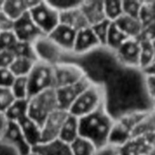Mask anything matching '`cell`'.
Here are the masks:
<instances>
[{"label":"cell","instance_id":"10","mask_svg":"<svg viewBox=\"0 0 155 155\" xmlns=\"http://www.w3.org/2000/svg\"><path fill=\"white\" fill-rule=\"evenodd\" d=\"M68 114V111L62 109H56L45 121L42 125V142L41 143H49L57 140L63 123Z\"/></svg>","mask_w":155,"mask_h":155},{"label":"cell","instance_id":"33","mask_svg":"<svg viewBox=\"0 0 155 155\" xmlns=\"http://www.w3.org/2000/svg\"><path fill=\"white\" fill-rule=\"evenodd\" d=\"M15 100L10 89L0 88V112H5Z\"/></svg>","mask_w":155,"mask_h":155},{"label":"cell","instance_id":"44","mask_svg":"<svg viewBox=\"0 0 155 155\" xmlns=\"http://www.w3.org/2000/svg\"><path fill=\"white\" fill-rule=\"evenodd\" d=\"M29 155H40V154H38L37 153H35V152H33V151H32V152L30 153V154Z\"/></svg>","mask_w":155,"mask_h":155},{"label":"cell","instance_id":"4","mask_svg":"<svg viewBox=\"0 0 155 155\" xmlns=\"http://www.w3.org/2000/svg\"><path fill=\"white\" fill-rule=\"evenodd\" d=\"M29 15L45 36H48L60 24V12L49 1H37L29 10Z\"/></svg>","mask_w":155,"mask_h":155},{"label":"cell","instance_id":"3","mask_svg":"<svg viewBox=\"0 0 155 155\" xmlns=\"http://www.w3.org/2000/svg\"><path fill=\"white\" fill-rule=\"evenodd\" d=\"M56 109H58V103L55 89L44 90L28 98L27 116L41 127L46 118Z\"/></svg>","mask_w":155,"mask_h":155},{"label":"cell","instance_id":"32","mask_svg":"<svg viewBox=\"0 0 155 155\" xmlns=\"http://www.w3.org/2000/svg\"><path fill=\"white\" fill-rule=\"evenodd\" d=\"M143 4V1L139 0H122L124 14L134 17H139Z\"/></svg>","mask_w":155,"mask_h":155},{"label":"cell","instance_id":"37","mask_svg":"<svg viewBox=\"0 0 155 155\" xmlns=\"http://www.w3.org/2000/svg\"><path fill=\"white\" fill-rule=\"evenodd\" d=\"M14 22L4 11H0V32L13 30Z\"/></svg>","mask_w":155,"mask_h":155},{"label":"cell","instance_id":"24","mask_svg":"<svg viewBox=\"0 0 155 155\" xmlns=\"http://www.w3.org/2000/svg\"><path fill=\"white\" fill-rule=\"evenodd\" d=\"M37 60L26 57H15L9 69L15 77H27Z\"/></svg>","mask_w":155,"mask_h":155},{"label":"cell","instance_id":"36","mask_svg":"<svg viewBox=\"0 0 155 155\" xmlns=\"http://www.w3.org/2000/svg\"><path fill=\"white\" fill-rule=\"evenodd\" d=\"M15 55L12 50H1L0 51V68H7L11 66Z\"/></svg>","mask_w":155,"mask_h":155},{"label":"cell","instance_id":"28","mask_svg":"<svg viewBox=\"0 0 155 155\" xmlns=\"http://www.w3.org/2000/svg\"><path fill=\"white\" fill-rule=\"evenodd\" d=\"M10 90L15 100H28L29 90L27 77H15Z\"/></svg>","mask_w":155,"mask_h":155},{"label":"cell","instance_id":"39","mask_svg":"<svg viewBox=\"0 0 155 155\" xmlns=\"http://www.w3.org/2000/svg\"><path fill=\"white\" fill-rule=\"evenodd\" d=\"M9 123H10V121L7 119L5 112H0V140L4 139L7 132Z\"/></svg>","mask_w":155,"mask_h":155},{"label":"cell","instance_id":"13","mask_svg":"<svg viewBox=\"0 0 155 155\" xmlns=\"http://www.w3.org/2000/svg\"><path fill=\"white\" fill-rule=\"evenodd\" d=\"M101 48L102 46L92 27L88 26L77 31L72 54L75 56H84Z\"/></svg>","mask_w":155,"mask_h":155},{"label":"cell","instance_id":"5","mask_svg":"<svg viewBox=\"0 0 155 155\" xmlns=\"http://www.w3.org/2000/svg\"><path fill=\"white\" fill-rule=\"evenodd\" d=\"M27 80L29 97L44 90L54 89V66L49 63L37 60L28 74Z\"/></svg>","mask_w":155,"mask_h":155},{"label":"cell","instance_id":"7","mask_svg":"<svg viewBox=\"0 0 155 155\" xmlns=\"http://www.w3.org/2000/svg\"><path fill=\"white\" fill-rule=\"evenodd\" d=\"M140 40L137 38H128L115 52L116 60L125 69L140 71Z\"/></svg>","mask_w":155,"mask_h":155},{"label":"cell","instance_id":"16","mask_svg":"<svg viewBox=\"0 0 155 155\" xmlns=\"http://www.w3.org/2000/svg\"><path fill=\"white\" fill-rule=\"evenodd\" d=\"M80 5L78 6L60 12V24L71 26L76 31L90 26L80 8Z\"/></svg>","mask_w":155,"mask_h":155},{"label":"cell","instance_id":"40","mask_svg":"<svg viewBox=\"0 0 155 155\" xmlns=\"http://www.w3.org/2000/svg\"><path fill=\"white\" fill-rule=\"evenodd\" d=\"M143 75H155V61H153L147 69L142 71Z\"/></svg>","mask_w":155,"mask_h":155},{"label":"cell","instance_id":"47","mask_svg":"<svg viewBox=\"0 0 155 155\" xmlns=\"http://www.w3.org/2000/svg\"><path fill=\"white\" fill-rule=\"evenodd\" d=\"M140 155H148L147 153H144V154H140Z\"/></svg>","mask_w":155,"mask_h":155},{"label":"cell","instance_id":"14","mask_svg":"<svg viewBox=\"0 0 155 155\" xmlns=\"http://www.w3.org/2000/svg\"><path fill=\"white\" fill-rule=\"evenodd\" d=\"M3 140L14 146L21 155H29L32 152V148L25 141L17 122H10L7 132Z\"/></svg>","mask_w":155,"mask_h":155},{"label":"cell","instance_id":"31","mask_svg":"<svg viewBox=\"0 0 155 155\" xmlns=\"http://www.w3.org/2000/svg\"><path fill=\"white\" fill-rule=\"evenodd\" d=\"M18 39L15 37L13 30L0 32V51L1 50H12L17 44Z\"/></svg>","mask_w":155,"mask_h":155},{"label":"cell","instance_id":"11","mask_svg":"<svg viewBox=\"0 0 155 155\" xmlns=\"http://www.w3.org/2000/svg\"><path fill=\"white\" fill-rule=\"evenodd\" d=\"M77 31L71 26L59 24L47 37L64 54H72Z\"/></svg>","mask_w":155,"mask_h":155},{"label":"cell","instance_id":"42","mask_svg":"<svg viewBox=\"0 0 155 155\" xmlns=\"http://www.w3.org/2000/svg\"><path fill=\"white\" fill-rule=\"evenodd\" d=\"M5 5V0H0V11H3Z\"/></svg>","mask_w":155,"mask_h":155},{"label":"cell","instance_id":"41","mask_svg":"<svg viewBox=\"0 0 155 155\" xmlns=\"http://www.w3.org/2000/svg\"><path fill=\"white\" fill-rule=\"evenodd\" d=\"M148 155H155V145H153L152 147H151V149L149 150V152H148Z\"/></svg>","mask_w":155,"mask_h":155},{"label":"cell","instance_id":"48","mask_svg":"<svg viewBox=\"0 0 155 155\" xmlns=\"http://www.w3.org/2000/svg\"><path fill=\"white\" fill-rule=\"evenodd\" d=\"M154 107H155V106H154Z\"/></svg>","mask_w":155,"mask_h":155},{"label":"cell","instance_id":"26","mask_svg":"<svg viewBox=\"0 0 155 155\" xmlns=\"http://www.w3.org/2000/svg\"><path fill=\"white\" fill-rule=\"evenodd\" d=\"M141 45L140 52V71L147 69L155 60L154 49L151 40L139 39Z\"/></svg>","mask_w":155,"mask_h":155},{"label":"cell","instance_id":"45","mask_svg":"<svg viewBox=\"0 0 155 155\" xmlns=\"http://www.w3.org/2000/svg\"><path fill=\"white\" fill-rule=\"evenodd\" d=\"M153 6H154V9H155V1H153Z\"/></svg>","mask_w":155,"mask_h":155},{"label":"cell","instance_id":"30","mask_svg":"<svg viewBox=\"0 0 155 155\" xmlns=\"http://www.w3.org/2000/svg\"><path fill=\"white\" fill-rule=\"evenodd\" d=\"M13 52L15 53V57H26V58L38 60L35 50V47L33 44H30V43L18 41L15 47L14 48Z\"/></svg>","mask_w":155,"mask_h":155},{"label":"cell","instance_id":"15","mask_svg":"<svg viewBox=\"0 0 155 155\" xmlns=\"http://www.w3.org/2000/svg\"><path fill=\"white\" fill-rule=\"evenodd\" d=\"M17 123L22 131V133L25 141L32 149L41 143L42 128L37 122H35L31 118L26 116L21 121H19Z\"/></svg>","mask_w":155,"mask_h":155},{"label":"cell","instance_id":"2","mask_svg":"<svg viewBox=\"0 0 155 155\" xmlns=\"http://www.w3.org/2000/svg\"><path fill=\"white\" fill-rule=\"evenodd\" d=\"M106 105L105 87L92 79L73 103L68 112L77 118L87 116Z\"/></svg>","mask_w":155,"mask_h":155},{"label":"cell","instance_id":"1","mask_svg":"<svg viewBox=\"0 0 155 155\" xmlns=\"http://www.w3.org/2000/svg\"><path fill=\"white\" fill-rule=\"evenodd\" d=\"M80 136L90 140L99 153L107 149L109 138L115 119L108 111L106 105L96 111L79 119Z\"/></svg>","mask_w":155,"mask_h":155},{"label":"cell","instance_id":"25","mask_svg":"<svg viewBox=\"0 0 155 155\" xmlns=\"http://www.w3.org/2000/svg\"><path fill=\"white\" fill-rule=\"evenodd\" d=\"M73 155H98L99 151L96 146L88 139L79 136L71 144Z\"/></svg>","mask_w":155,"mask_h":155},{"label":"cell","instance_id":"9","mask_svg":"<svg viewBox=\"0 0 155 155\" xmlns=\"http://www.w3.org/2000/svg\"><path fill=\"white\" fill-rule=\"evenodd\" d=\"M92 79L87 75L77 83L55 89L58 108L68 111L82 91L91 83Z\"/></svg>","mask_w":155,"mask_h":155},{"label":"cell","instance_id":"35","mask_svg":"<svg viewBox=\"0 0 155 155\" xmlns=\"http://www.w3.org/2000/svg\"><path fill=\"white\" fill-rule=\"evenodd\" d=\"M15 77L7 68H0V88L10 89Z\"/></svg>","mask_w":155,"mask_h":155},{"label":"cell","instance_id":"27","mask_svg":"<svg viewBox=\"0 0 155 155\" xmlns=\"http://www.w3.org/2000/svg\"><path fill=\"white\" fill-rule=\"evenodd\" d=\"M104 11L105 18L111 22L116 21L123 14L122 0H106L104 1Z\"/></svg>","mask_w":155,"mask_h":155},{"label":"cell","instance_id":"19","mask_svg":"<svg viewBox=\"0 0 155 155\" xmlns=\"http://www.w3.org/2000/svg\"><path fill=\"white\" fill-rule=\"evenodd\" d=\"M80 136V122L79 118L68 112L63 126L61 128L58 139L62 142L71 144Z\"/></svg>","mask_w":155,"mask_h":155},{"label":"cell","instance_id":"34","mask_svg":"<svg viewBox=\"0 0 155 155\" xmlns=\"http://www.w3.org/2000/svg\"><path fill=\"white\" fill-rule=\"evenodd\" d=\"M143 84L144 89L150 101L155 106V75H143Z\"/></svg>","mask_w":155,"mask_h":155},{"label":"cell","instance_id":"23","mask_svg":"<svg viewBox=\"0 0 155 155\" xmlns=\"http://www.w3.org/2000/svg\"><path fill=\"white\" fill-rule=\"evenodd\" d=\"M28 100H15L13 103L5 111L7 119L10 122H18L27 116Z\"/></svg>","mask_w":155,"mask_h":155},{"label":"cell","instance_id":"38","mask_svg":"<svg viewBox=\"0 0 155 155\" xmlns=\"http://www.w3.org/2000/svg\"><path fill=\"white\" fill-rule=\"evenodd\" d=\"M0 155H21L20 153L5 140H0Z\"/></svg>","mask_w":155,"mask_h":155},{"label":"cell","instance_id":"18","mask_svg":"<svg viewBox=\"0 0 155 155\" xmlns=\"http://www.w3.org/2000/svg\"><path fill=\"white\" fill-rule=\"evenodd\" d=\"M114 23H115V25L124 32V34L128 38H140L142 35L143 26L139 17H134L123 14Z\"/></svg>","mask_w":155,"mask_h":155},{"label":"cell","instance_id":"12","mask_svg":"<svg viewBox=\"0 0 155 155\" xmlns=\"http://www.w3.org/2000/svg\"><path fill=\"white\" fill-rule=\"evenodd\" d=\"M35 50L38 60L49 63L53 66L62 62V57L64 54L57 46H55L47 36L42 37L35 44Z\"/></svg>","mask_w":155,"mask_h":155},{"label":"cell","instance_id":"8","mask_svg":"<svg viewBox=\"0 0 155 155\" xmlns=\"http://www.w3.org/2000/svg\"><path fill=\"white\" fill-rule=\"evenodd\" d=\"M13 32L18 41L30 43L33 45L45 36L32 20L29 12L14 22Z\"/></svg>","mask_w":155,"mask_h":155},{"label":"cell","instance_id":"20","mask_svg":"<svg viewBox=\"0 0 155 155\" xmlns=\"http://www.w3.org/2000/svg\"><path fill=\"white\" fill-rule=\"evenodd\" d=\"M37 1L32 0H5L3 11L13 20L23 16L35 5Z\"/></svg>","mask_w":155,"mask_h":155},{"label":"cell","instance_id":"29","mask_svg":"<svg viewBox=\"0 0 155 155\" xmlns=\"http://www.w3.org/2000/svg\"><path fill=\"white\" fill-rule=\"evenodd\" d=\"M111 23L112 22L110 20L104 19V20L91 26L94 33L95 34L96 37L98 38L102 48H104V46H105V42H106V38H107V35H108V31H109Z\"/></svg>","mask_w":155,"mask_h":155},{"label":"cell","instance_id":"46","mask_svg":"<svg viewBox=\"0 0 155 155\" xmlns=\"http://www.w3.org/2000/svg\"><path fill=\"white\" fill-rule=\"evenodd\" d=\"M153 111H154V114H155V107H153Z\"/></svg>","mask_w":155,"mask_h":155},{"label":"cell","instance_id":"22","mask_svg":"<svg viewBox=\"0 0 155 155\" xmlns=\"http://www.w3.org/2000/svg\"><path fill=\"white\" fill-rule=\"evenodd\" d=\"M127 39H128V37L124 34V32L115 25V23L112 22L109 31H108L105 46L104 48H106V49L110 50L112 53H114Z\"/></svg>","mask_w":155,"mask_h":155},{"label":"cell","instance_id":"21","mask_svg":"<svg viewBox=\"0 0 155 155\" xmlns=\"http://www.w3.org/2000/svg\"><path fill=\"white\" fill-rule=\"evenodd\" d=\"M40 155H73L69 144L57 139L49 143H40L32 149Z\"/></svg>","mask_w":155,"mask_h":155},{"label":"cell","instance_id":"17","mask_svg":"<svg viewBox=\"0 0 155 155\" xmlns=\"http://www.w3.org/2000/svg\"><path fill=\"white\" fill-rule=\"evenodd\" d=\"M80 8L90 26L106 19L104 11V1H82Z\"/></svg>","mask_w":155,"mask_h":155},{"label":"cell","instance_id":"43","mask_svg":"<svg viewBox=\"0 0 155 155\" xmlns=\"http://www.w3.org/2000/svg\"><path fill=\"white\" fill-rule=\"evenodd\" d=\"M152 43H153V49H154V55H155V39H153V40L152 41Z\"/></svg>","mask_w":155,"mask_h":155},{"label":"cell","instance_id":"6","mask_svg":"<svg viewBox=\"0 0 155 155\" xmlns=\"http://www.w3.org/2000/svg\"><path fill=\"white\" fill-rule=\"evenodd\" d=\"M54 89L79 82L87 76L86 71L78 64L62 61L54 66Z\"/></svg>","mask_w":155,"mask_h":155}]
</instances>
